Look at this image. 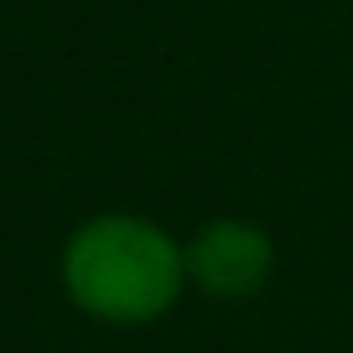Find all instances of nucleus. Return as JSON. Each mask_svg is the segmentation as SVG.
Returning <instances> with one entry per match:
<instances>
[{
	"label": "nucleus",
	"mask_w": 353,
	"mask_h": 353,
	"mask_svg": "<svg viewBox=\"0 0 353 353\" xmlns=\"http://www.w3.org/2000/svg\"><path fill=\"white\" fill-rule=\"evenodd\" d=\"M188 281V254L166 229L135 213H104L83 223L63 250V286L99 322H151L172 312Z\"/></svg>",
	"instance_id": "1"
},
{
	"label": "nucleus",
	"mask_w": 353,
	"mask_h": 353,
	"mask_svg": "<svg viewBox=\"0 0 353 353\" xmlns=\"http://www.w3.org/2000/svg\"><path fill=\"white\" fill-rule=\"evenodd\" d=\"M188 281H198L213 301H244L270 281L276 244L270 234L244 219H219L188 244Z\"/></svg>",
	"instance_id": "2"
}]
</instances>
